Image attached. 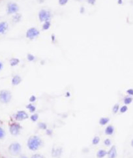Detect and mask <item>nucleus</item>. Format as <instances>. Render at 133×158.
Returning <instances> with one entry per match:
<instances>
[{
  "mask_svg": "<svg viewBox=\"0 0 133 158\" xmlns=\"http://www.w3.org/2000/svg\"><path fill=\"white\" fill-rule=\"evenodd\" d=\"M8 27H9V25L6 22H0V35L5 33L8 29Z\"/></svg>",
  "mask_w": 133,
  "mask_h": 158,
  "instance_id": "nucleus-9",
  "label": "nucleus"
},
{
  "mask_svg": "<svg viewBox=\"0 0 133 158\" xmlns=\"http://www.w3.org/2000/svg\"><path fill=\"white\" fill-rule=\"evenodd\" d=\"M40 32L38 29L35 27H31L28 29L26 32V37L29 39V40H33L37 38L39 35Z\"/></svg>",
  "mask_w": 133,
  "mask_h": 158,
  "instance_id": "nucleus-4",
  "label": "nucleus"
},
{
  "mask_svg": "<svg viewBox=\"0 0 133 158\" xmlns=\"http://www.w3.org/2000/svg\"><path fill=\"white\" fill-rule=\"evenodd\" d=\"M12 98L11 93L8 90H2L0 92V102L2 103H8Z\"/></svg>",
  "mask_w": 133,
  "mask_h": 158,
  "instance_id": "nucleus-2",
  "label": "nucleus"
},
{
  "mask_svg": "<svg viewBox=\"0 0 133 158\" xmlns=\"http://www.w3.org/2000/svg\"><path fill=\"white\" fill-rule=\"evenodd\" d=\"M133 101V98L131 97H126L124 99V103L125 105L131 104Z\"/></svg>",
  "mask_w": 133,
  "mask_h": 158,
  "instance_id": "nucleus-18",
  "label": "nucleus"
},
{
  "mask_svg": "<svg viewBox=\"0 0 133 158\" xmlns=\"http://www.w3.org/2000/svg\"><path fill=\"white\" fill-rule=\"evenodd\" d=\"M100 142V138L99 137H95L93 138V139L92 140L93 145H97L99 144V142Z\"/></svg>",
  "mask_w": 133,
  "mask_h": 158,
  "instance_id": "nucleus-20",
  "label": "nucleus"
},
{
  "mask_svg": "<svg viewBox=\"0 0 133 158\" xmlns=\"http://www.w3.org/2000/svg\"><path fill=\"white\" fill-rule=\"evenodd\" d=\"M27 59H28V61H33L34 59H35V56H34L33 55H32V54H27Z\"/></svg>",
  "mask_w": 133,
  "mask_h": 158,
  "instance_id": "nucleus-24",
  "label": "nucleus"
},
{
  "mask_svg": "<svg viewBox=\"0 0 133 158\" xmlns=\"http://www.w3.org/2000/svg\"><path fill=\"white\" fill-rule=\"evenodd\" d=\"M9 129L13 135H18L20 130V125L17 124H13L11 125Z\"/></svg>",
  "mask_w": 133,
  "mask_h": 158,
  "instance_id": "nucleus-7",
  "label": "nucleus"
},
{
  "mask_svg": "<svg viewBox=\"0 0 133 158\" xmlns=\"http://www.w3.org/2000/svg\"><path fill=\"white\" fill-rule=\"evenodd\" d=\"M32 158H44V157L41 154H35L32 156Z\"/></svg>",
  "mask_w": 133,
  "mask_h": 158,
  "instance_id": "nucleus-30",
  "label": "nucleus"
},
{
  "mask_svg": "<svg viewBox=\"0 0 133 158\" xmlns=\"http://www.w3.org/2000/svg\"><path fill=\"white\" fill-rule=\"evenodd\" d=\"M38 116L37 114H34L33 115L31 116V120L33 121V122H36L37 120H38Z\"/></svg>",
  "mask_w": 133,
  "mask_h": 158,
  "instance_id": "nucleus-21",
  "label": "nucleus"
},
{
  "mask_svg": "<svg viewBox=\"0 0 133 158\" xmlns=\"http://www.w3.org/2000/svg\"><path fill=\"white\" fill-rule=\"evenodd\" d=\"M68 1L69 0H59V4L60 5H65V4H67Z\"/></svg>",
  "mask_w": 133,
  "mask_h": 158,
  "instance_id": "nucleus-28",
  "label": "nucleus"
},
{
  "mask_svg": "<svg viewBox=\"0 0 133 158\" xmlns=\"http://www.w3.org/2000/svg\"><path fill=\"white\" fill-rule=\"evenodd\" d=\"M35 101H36V97L34 95H32V97L29 98V101L30 102H34Z\"/></svg>",
  "mask_w": 133,
  "mask_h": 158,
  "instance_id": "nucleus-32",
  "label": "nucleus"
},
{
  "mask_svg": "<svg viewBox=\"0 0 133 158\" xmlns=\"http://www.w3.org/2000/svg\"><path fill=\"white\" fill-rule=\"evenodd\" d=\"M26 108H28L29 111H30V112H35V109H36L35 106H34V105H32V104H29L28 105H27Z\"/></svg>",
  "mask_w": 133,
  "mask_h": 158,
  "instance_id": "nucleus-19",
  "label": "nucleus"
},
{
  "mask_svg": "<svg viewBox=\"0 0 133 158\" xmlns=\"http://www.w3.org/2000/svg\"><path fill=\"white\" fill-rule=\"evenodd\" d=\"M114 132V127L112 125H108L105 129V133L106 135H112Z\"/></svg>",
  "mask_w": 133,
  "mask_h": 158,
  "instance_id": "nucleus-13",
  "label": "nucleus"
},
{
  "mask_svg": "<svg viewBox=\"0 0 133 158\" xmlns=\"http://www.w3.org/2000/svg\"><path fill=\"white\" fill-rule=\"evenodd\" d=\"M104 143L106 146H110L111 144H112L110 139H108V138H107V139H106V140H104Z\"/></svg>",
  "mask_w": 133,
  "mask_h": 158,
  "instance_id": "nucleus-29",
  "label": "nucleus"
},
{
  "mask_svg": "<svg viewBox=\"0 0 133 158\" xmlns=\"http://www.w3.org/2000/svg\"><path fill=\"white\" fill-rule=\"evenodd\" d=\"M62 154V148H53L52 149V155L54 158H59Z\"/></svg>",
  "mask_w": 133,
  "mask_h": 158,
  "instance_id": "nucleus-11",
  "label": "nucleus"
},
{
  "mask_svg": "<svg viewBox=\"0 0 133 158\" xmlns=\"http://www.w3.org/2000/svg\"><path fill=\"white\" fill-rule=\"evenodd\" d=\"M5 132L3 130V129L0 127V138H3L5 137Z\"/></svg>",
  "mask_w": 133,
  "mask_h": 158,
  "instance_id": "nucleus-25",
  "label": "nucleus"
},
{
  "mask_svg": "<svg viewBox=\"0 0 133 158\" xmlns=\"http://www.w3.org/2000/svg\"><path fill=\"white\" fill-rule=\"evenodd\" d=\"M51 18V13L50 11H48L45 9H42L38 12V18L41 22H46L50 21Z\"/></svg>",
  "mask_w": 133,
  "mask_h": 158,
  "instance_id": "nucleus-3",
  "label": "nucleus"
},
{
  "mask_svg": "<svg viewBox=\"0 0 133 158\" xmlns=\"http://www.w3.org/2000/svg\"><path fill=\"white\" fill-rule=\"evenodd\" d=\"M106 154H107V152L105 150H100L99 151L97 152V157L98 158H104Z\"/></svg>",
  "mask_w": 133,
  "mask_h": 158,
  "instance_id": "nucleus-14",
  "label": "nucleus"
},
{
  "mask_svg": "<svg viewBox=\"0 0 133 158\" xmlns=\"http://www.w3.org/2000/svg\"><path fill=\"white\" fill-rule=\"evenodd\" d=\"M21 145L19 143L15 142V143H13L10 145V146L9 148V150L10 151V153L13 155H18V154H20L21 151Z\"/></svg>",
  "mask_w": 133,
  "mask_h": 158,
  "instance_id": "nucleus-5",
  "label": "nucleus"
},
{
  "mask_svg": "<svg viewBox=\"0 0 133 158\" xmlns=\"http://www.w3.org/2000/svg\"><path fill=\"white\" fill-rule=\"evenodd\" d=\"M20 60L17 58H12L10 60V64L11 66H15L19 63Z\"/></svg>",
  "mask_w": 133,
  "mask_h": 158,
  "instance_id": "nucleus-16",
  "label": "nucleus"
},
{
  "mask_svg": "<svg viewBox=\"0 0 133 158\" xmlns=\"http://www.w3.org/2000/svg\"><path fill=\"white\" fill-rule=\"evenodd\" d=\"M131 146L133 147V139L132 140V141H131Z\"/></svg>",
  "mask_w": 133,
  "mask_h": 158,
  "instance_id": "nucleus-34",
  "label": "nucleus"
},
{
  "mask_svg": "<svg viewBox=\"0 0 133 158\" xmlns=\"http://www.w3.org/2000/svg\"><path fill=\"white\" fill-rule=\"evenodd\" d=\"M127 110H128V107L126 105H125V106H123L121 108H120V112H121V113H124L127 112Z\"/></svg>",
  "mask_w": 133,
  "mask_h": 158,
  "instance_id": "nucleus-26",
  "label": "nucleus"
},
{
  "mask_svg": "<svg viewBox=\"0 0 133 158\" xmlns=\"http://www.w3.org/2000/svg\"><path fill=\"white\" fill-rule=\"evenodd\" d=\"M118 3H122V1L121 0H119V1H118Z\"/></svg>",
  "mask_w": 133,
  "mask_h": 158,
  "instance_id": "nucleus-35",
  "label": "nucleus"
},
{
  "mask_svg": "<svg viewBox=\"0 0 133 158\" xmlns=\"http://www.w3.org/2000/svg\"><path fill=\"white\" fill-rule=\"evenodd\" d=\"M108 156V158H115L117 156V150L115 148V146H112L107 153Z\"/></svg>",
  "mask_w": 133,
  "mask_h": 158,
  "instance_id": "nucleus-10",
  "label": "nucleus"
},
{
  "mask_svg": "<svg viewBox=\"0 0 133 158\" xmlns=\"http://www.w3.org/2000/svg\"><path fill=\"white\" fill-rule=\"evenodd\" d=\"M20 15H19L18 14H16L13 17V20L14 21V22H18V21L20 20Z\"/></svg>",
  "mask_w": 133,
  "mask_h": 158,
  "instance_id": "nucleus-22",
  "label": "nucleus"
},
{
  "mask_svg": "<svg viewBox=\"0 0 133 158\" xmlns=\"http://www.w3.org/2000/svg\"><path fill=\"white\" fill-rule=\"evenodd\" d=\"M38 127H39V128H41V129H46V125L44 123H39V124H38Z\"/></svg>",
  "mask_w": 133,
  "mask_h": 158,
  "instance_id": "nucleus-27",
  "label": "nucleus"
},
{
  "mask_svg": "<svg viewBox=\"0 0 133 158\" xmlns=\"http://www.w3.org/2000/svg\"><path fill=\"white\" fill-rule=\"evenodd\" d=\"M50 21H46V22H44V23L43 24V30H48L49 29L50 27Z\"/></svg>",
  "mask_w": 133,
  "mask_h": 158,
  "instance_id": "nucleus-17",
  "label": "nucleus"
},
{
  "mask_svg": "<svg viewBox=\"0 0 133 158\" xmlns=\"http://www.w3.org/2000/svg\"><path fill=\"white\" fill-rule=\"evenodd\" d=\"M28 114L25 112V111H18V112L15 114V119L18 121H21V120H24L25 119L28 118Z\"/></svg>",
  "mask_w": 133,
  "mask_h": 158,
  "instance_id": "nucleus-8",
  "label": "nucleus"
},
{
  "mask_svg": "<svg viewBox=\"0 0 133 158\" xmlns=\"http://www.w3.org/2000/svg\"><path fill=\"white\" fill-rule=\"evenodd\" d=\"M21 82H22V79L18 75H15L14 77H13V79H12V84L14 85V86L18 85Z\"/></svg>",
  "mask_w": 133,
  "mask_h": 158,
  "instance_id": "nucleus-12",
  "label": "nucleus"
},
{
  "mask_svg": "<svg viewBox=\"0 0 133 158\" xmlns=\"http://www.w3.org/2000/svg\"><path fill=\"white\" fill-rule=\"evenodd\" d=\"M7 14H16L19 11V7L15 3H9L7 5Z\"/></svg>",
  "mask_w": 133,
  "mask_h": 158,
  "instance_id": "nucleus-6",
  "label": "nucleus"
},
{
  "mask_svg": "<svg viewBox=\"0 0 133 158\" xmlns=\"http://www.w3.org/2000/svg\"><path fill=\"white\" fill-rule=\"evenodd\" d=\"M3 69V63L0 61V71Z\"/></svg>",
  "mask_w": 133,
  "mask_h": 158,
  "instance_id": "nucleus-33",
  "label": "nucleus"
},
{
  "mask_svg": "<svg viewBox=\"0 0 133 158\" xmlns=\"http://www.w3.org/2000/svg\"><path fill=\"white\" fill-rule=\"evenodd\" d=\"M43 144L42 140L37 136H32L27 140V146L29 150L35 151L41 146Z\"/></svg>",
  "mask_w": 133,
  "mask_h": 158,
  "instance_id": "nucleus-1",
  "label": "nucleus"
},
{
  "mask_svg": "<svg viewBox=\"0 0 133 158\" xmlns=\"http://www.w3.org/2000/svg\"><path fill=\"white\" fill-rule=\"evenodd\" d=\"M127 93L130 95H133V89H129L127 90Z\"/></svg>",
  "mask_w": 133,
  "mask_h": 158,
  "instance_id": "nucleus-31",
  "label": "nucleus"
},
{
  "mask_svg": "<svg viewBox=\"0 0 133 158\" xmlns=\"http://www.w3.org/2000/svg\"><path fill=\"white\" fill-rule=\"evenodd\" d=\"M119 108H120V105L119 104L115 105L114 107H113V112L114 113H117V111H119Z\"/></svg>",
  "mask_w": 133,
  "mask_h": 158,
  "instance_id": "nucleus-23",
  "label": "nucleus"
},
{
  "mask_svg": "<svg viewBox=\"0 0 133 158\" xmlns=\"http://www.w3.org/2000/svg\"><path fill=\"white\" fill-rule=\"evenodd\" d=\"M21 158H27V157H25V156H22Z\"/></svg>",
  "mask_w": 133,
  "mask_h": 158,
  "instance_id": "nucleus-36",
  "label": "nucleus"
},
{
  "mask_svg": "<svg viewBox=\"0 0 133 158\" xmlns=\"http://www.w3.org/2000/svg\"><path fill=\"white\" fill-rule=\"evenodd\" d=\"M109 121H110V119L108 118H102L100 119L99 124L102 125H106Z\"/></svg>",
  "mask_w": 133,
  "mask_h": 158,
  "instance_id": "nucleus-15",
  "label": "nucleus"
}]
</instances>
